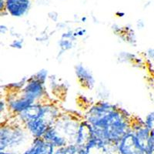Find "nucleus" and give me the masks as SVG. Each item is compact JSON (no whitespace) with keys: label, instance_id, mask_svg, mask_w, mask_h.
Listing matches in <instances>:
<instances>
[{"label":"nucleus","instance_id":"obj_1","mask_svg":"<svg viewBox=\"0 0 154 154\" xmlns=\"http://www.w3.org/2000/svg\"><path fill=\"white\" fill-rule=\"evenodd\" d=\"M82 117L91 125L96 138L116 146L132 130L133 120L126 109L103 100L89 106Z\"/></svg>","mask_w":154,"mask_h":154},{"label":"nucleus","instance_id":"obj_2","mask_svg":"<svg viewBox=\"0 0 154 154\" xmlns=\"http://www.w3.org/2000/svg\"><path fill=\"white\" fill-rule=\"evenodd\" d=\"M83 117L70 112H62L53 126L43 135L42 139L56 148L75 144L79 128Z\"/></svg>","mask_w":154,"mask_h":154},{"label":"nucleus","instance_id":"obj_3","mask_svg":"<svg viewBox=\"0 0 154 154\" xmlns=\"http://www.w3.org/2000/svg\"><path fill=\"white\" fill-rule=\"evenodd\" d=\"M63 111L52 100L44 103L40 116L36 119L30 121L24 127L33 139L42 138L49 127L53 126Z\"/></svg>","mask_w":154,"mask_h":154},{"label":"nucleus","instance_id":"obj_4","mask_svg":"<svg viewBox=\"0 0 154 154\" xmlns=\"http://www.w3.org/2000/svg\"><path fill=\"white\" fill-rule=\"evenodd\" d=\"M29 135V133L26 128L13 118L2 122L0 128V150L5 151L18 146L24 142Z\"/></svg>","mask_w":154,"mask_h":154},{"label":"nucleus","instance_id":"obj_5","mask_svg":"<svg viewBox=\"0 0 154 154\" xmlns=\"http://www.w3.org/2000/svg\"><path fill=\"white\" fill-rule=\"evenodd\" d=\"M20 93L34 103L51 101L48 96L46 84L35 79L33 75L27 79L26 83L20 90Z\"/></svg>","mask_w":154,"mask_h":154},{"label":"nucleus","instance_id":"obj_6","mask_svg":"<svg viewBox=\"0 0 154 154\" xmlns=\"http://www.w3.org/2000/svg\"><path fill=\"white\" fill-rule=\"evenodd\" d=\"M6 101L8 109L11 118L19 115L27 108L35 103L33 101L23 96L20 91L5 92V96H3Z\"/></svg>","mask_w":154,"mask_h":154},{"label":"nucleus","instance_id":"obj_7","mask_svg":"<svg viewBox=\"0 0 154 154\" xmlns=\"http://www.w3.org/2000/svg\"><path fill=\"white\" fill-rule=\"evenodd\" d=\"M116 152L119 154H146L139 143L133 130H130L116 145Z\"/></svg>","mask_w":154,"mask_h":154},{"label":"nucleus","instance_id":"obj_8","mask_svg":"<svg viewBox=\"0 0 154 154\" xmlns=\"http://www.w3.org/2000/svg\"><path fill=\"white\" fill-rule=\"evenodd\" d=\"M5 15L20 18L26 15L31 7L32 0H5Z\"/></svg>","mask_w":154,"mask_h":154},{"label":"nucleus","instance_id":"obj_9","mask_svg":"<svg viewBox=\"0 0 154 154\" xmlns=\"http://www.w3.org/2000/svg\"><path fill=\"white\" fill-rule=\"evenodd\" d=\"M87 154H114L116 152V146L96 137L89 143L86 147Z\"/></svg>","mask_w":154,"mask_h":154},{"label":"nucleus","instance_id":"obj_10","mask_svg":"<svg viewBox=\"0 0 154 154\" xmlns=\"http://www.w3.org/2000/svg\"><path fill=\"white\" fill-rule=\"evenodd\" d=\"M75 74L79 84L83 89L91 90L95 86L94 77L92 72L82 64H77L75 66Z\"/></svg>","mask_w":154,"mask_h":154},{"label":"nucleus","instance_id":"obj_11","mask_svg":"<svg viewBox=\"0 0 154 154\" xmlns=\"http://www.w3.org/2000/svg\"><path fill=\"white\" fill-rule=\"evenodd\" d=\"M95 137L94 132H93V127L87 121L82 119L79 128V131L77 134L75 145L81 148H84L89 144V143Z\"/></svg>","mask_w":154,"mask_h":154},{"label":"nucleus","instance_id":"obj_12","mask_svg":"<svg viewBox=\"0 0 154 154\" xmlns=\"http://www.w3.org/2000/svg\"><path fill=\"white\" fill-rule=\"evenodd\" d=\"M33 154H54L56 147L42 138H35L31 146Z\"/></svg>","mask_w":154,"mask_h":154},{"label":"nucleus","instance_id":"obj_13","mask_svg":"<svg viewBox=\"0 0 154 154\" xmlns=\"http://www.w3.org/2000/svg\"><path fill=\"white\" fill-rule=\"evenodd\" d=\"M54 154H87L84 148H81L75 144L56 148Z\"/></svg>","mask_w":154,"mask_h":154},{"label":"nucleus","instance_id":"obj_14","mask_svg":"<svg viewBox=\"0 0 154 154\" xmlns=\"http://www.w3.org/2000/svg\"><path fill=\"white\" fill-rule=\"evenodd\" d=\"M75 38H69V37L64 36L62 35L61 38L59 42V46H60L61 52H66L69 49H71L73 46V42Z\"/></svg>","mask_w":154,"mask_h":154},{"label":"nucleus","instance_id":"obj_15","mask_svg":"<svg viewBox=\"0 0 154 154\" xmlns=\"http://www.w3.org/2000/svg\"><path fill=\"white\" fill-rule=\"evenodd\" d=\"M145 125L149 130H154V110L147 114L144 119Z\"/></svg>","mask_w":154,"mask_h":154},{"label":"nucleus","instance_id":"obj_16","mask_svg":"<svg viewBox=\"0 0 154 154\" xmlns=\"http://www.w3.org/2000/svg\"><path fill=\"white\" fill-rule=\"evenodd\" d=\"M33 76L35 77V79L39 80L40 82H43L46 84V81H47L48 79V71L45 69H42L39 70L36 73H35L33 75Z\"/></svg>","mask_w":154,"mask_h":154},{"label":"nucleus","instance_id":"obj_17","mask_svg":"<svg viewBox=\"0 0 154 154\" xmlns=\"http://www.w3.org/2000/svg\"><path fill=\"white\" fill-rule=\"evenodd\" d=\"M146 154H154V130L150 131L149 143H148V149L146 152Z\"/></svg>","mask_w":154,"mask_h":154},{"label":"nucleus","instance_id":"obj_18","mask_svg":"<svg viewBox=\"0 0 154 154\" xmlns=\"http://www.w3.org/2000/svg\"><path fill=\"white\" fill-rule=\"evenodd\" d=\"M10 47L16 49H20L23 47V40L22 38H15L10 43Z\"/></svg>","mask_w":154,"mask_h":154},{"label":"nucleus","instance_id":"obj_19","mask_svg":"<svg viewBox=\"0 0 154 154\" xmlns=\"http://www.w3.org/2000/svg\"><path fill=\"white\" fill-rule=\"evenodd\" d=\"M5 0H0V12L1 15H5Z\"/></svg>","mask_w":154,"mask_h":154},{"label":"nucleus","instance_id":"obj_20","mask_svg":"<svg viewBox=\"0 0 154 154\" xmlns=\"http://www.w3.org/2000/svg\"><path fill=\"white\" fill-rule=\"evenodd\" d=\"M147 56L149 60H154V49H149L147 51Z\"/></svg>","mask_w":154,"mask_h":154},{"label":"nucleus","instance_id":"obj_21","mask_svg":"<svg viewBox=\"0 0 154 154\" xmlns=\"http://www.w3.org/2000/svg\"><path fill=\"white\" fill-rule=\"evenodd\" d=\"M0 31H1V33L2 34H5L9 31V29H8V27L2 24L0 26Z\"/></svg>","mask_w":154,"mask_h":154},{"label":"nucleus","instance_id":"obj_22","mask_svg":"<svg viewBox=\"0 0 154 154\" xmlns=\"http://www.w3.org/2000/svg\"><path fill=\"white\" fill-rule=\"evenodd\" d=\"M0 154H15V153L9 152V151H1V152H0Z\"/></svg>","mask_w":154,"mask_h":154}]
</instances>
